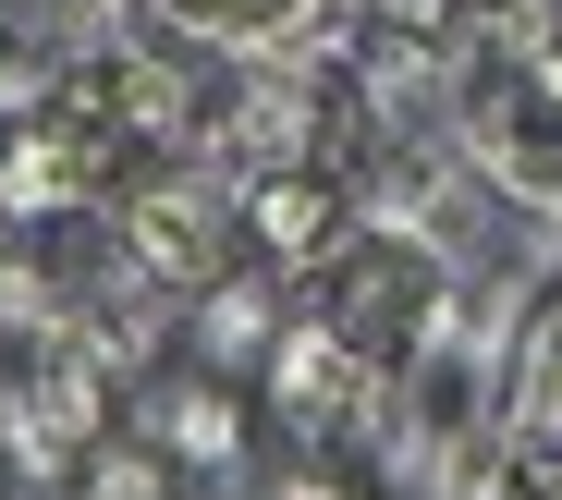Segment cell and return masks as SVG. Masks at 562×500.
<instances>
[{"mask_svg":"<svg viewBox=\"0 0 562 500\" xmlns=\"http://www.w3.org/2000/svg\"><path fill=\"white\" fill-rule=\"evenodd\" d=\"M330 13V0H159V25H183L196 49H233V61H257V49H281V37H306Z\"/></svg>","mask_w":562,"mask_h":500,"instance_id":"5","label":"cell"},{"mask_svg":"<svg viewBox=\"0 0 562 500\" xmlns=\"http://www.w3.org/2000/svg\"><path fill=\"white\" fill-rule=\"evenodd\" d=\"M171 500H221V488H171Z\"/></svg>","mask_w":562,"mask_h":500,"instance_id":"6","label":"cell"},{"mask_svg":"<svg viewBox=\"0 0 562 500\" xmlns=\"http://www.w3.org/2000/svg\"><path fill=\"white\" fill-rule=\"evenodd\" d=\"M111 440V354L86 330H25L13 354H0V476L13 488H74V464Z\"/></svg>","mask_w":562,"mask_h":500,"instance_id":"4","label":"cell"},{"mask_svg":"<svg viewBox=\"0 0 562 500\" xmlns=\"http://www.w3.org/2000/svg\"><path fill=\"white\" fill-rule=\"evenodd\" d=\"M294 318L318 330V342H342L367 378H416L428 366V342H440V318H452V281H440V257L416 245V232H392V220H342L306 269H294Z\"/></svg>","mask_w":562,"mask_h":500,"instance_id":"2","label":"cell"},{"mask_svg":"<svg viewBox=\"0 0 562 500\" xmlns=\"http://www.w3.org/2000/svg\"><path fill=\"white\" fill-rule=\"evenodd\" d=\"M452 123L514 208H562V0H452Z\"/></svg>","mask_w":562,"mask_h":500,"instance_id":"1","label":"cell"},{"mask_svg":"<svg viewBox=\"0 0 562 500\" xmlns=\"http://www.w3.org/2000/svg\"><path fill=\"white\" fill-rule=\"evenodd\" d=\"M0 13H25V0H0Z\"/></svg>","mask_w":562,"mask_h":500,"instance_id":"7","label":"cell"},{"mask_svg":"<svg viewBox=\"0 0 562 500\" xmlns=\"http://www.w3.org/2000/svg\"><path fill=\"white\" fill-rule=\"evenodd\" d=\"M111 428H135L183 488H221V500H245L257 464H269L257 378H245V366H209V354L147 366V378H111Z\"/></svg>","mask_w":562,"mask_h":500,"instance_id":"3","label":"cell"}]
</instances>
